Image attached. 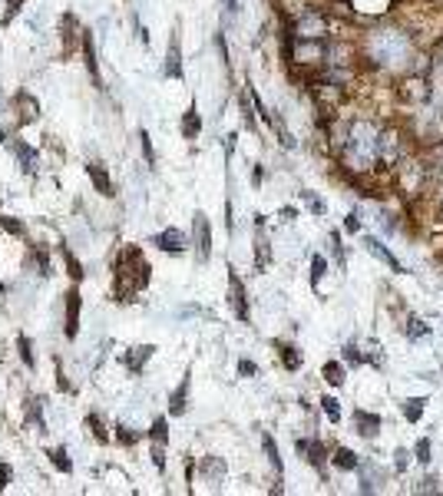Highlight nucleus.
<instances>
[{
  "instance_id": "603ef678",
  "label": "nucleus",
  "mask_w": 443,
  "mask_h": 496,
  "mask_svg": "<svg viewBox=\"0 0 443 496\" xmlns=\"http://www.w3.org/2000/svg\"><path fill=\"white\" fill-rule=\"evenodd\" d=\"M239 374H241V377H258V364L248 361V357H241V361H239Z\"/></svg>"
},
{
  "instance_id": "09e8293b",
  "label": "nucleus",
  "mask_w": 443,
  "mask_h": 496,
  "mask_svg": "<svg viewBox=\"0 0 443 496\" xmlns=\"http://www.w3.org/2000/svg\"><path fill=\"white\" fill-rule=\"evenodd\" d=\"M251 109H255V103H251V96L245 93V96H241V119H245L248 129H255V113H251Z\"/></svg>"
},
{
  "instance_id": "cd10ccee",
  "label": "nucleus",
  "mask_w": 443,
  "mask_h": 496,
  "mask_svg": "<svg viewBox=\"0 0 443 496\" xmlns=\"http://www.w3.org/2000/svg\"><path fill=\"white\" fill-rule=\"evenodd\" d=\"M57 252H60V258H63V265H67V275L73 278V281H83V265H80V258L73 255V252H70L67 242H63V245H60Z\"/></svg>"
},
{
  "instance_id": "4c0bfd02",
  "label": "nucleus",
  "mask_w": 443,
  "mask_h": 496,
  "mask_svg": "<svg viewBox=\"0 0 443 496\" xmlns=\"http://www.w3.org/2000/svg\"><path fill=\"white\" fill-rule=\"evenodd\" d=\"M404 334L407 338H427V334H430V325H427L424 318H407V325H404Z\"/></svg>"
},
{
  "instance_id": "de8ad7c7",
  "label": "nucleus",
  "mask_w": 443,
  "mask_h": 496,
  "mask_svg": "<svg viewBox=\"0 0 443 496\" xmlns=\"http://www.w3.org/2000/svg\"><path fill=\"white\" fill-rule=\"evenodd\" d=\"M414 453H417V463H420V467H427V463H430V440H427V437L417 440Z\"/></svg>"
},
{
  "instance_id": "37998d69",
  "label": "nucleus",
  "mask_w": 443,
  "mask_h": 496,
  "mask_svg": "<svg viewBox=\"0 0 443 496\" xmlns=\"http://www.w3.org/2000/svg\"><path fill=\"white\" fill-rule=\"evenodd\" d=\"M149 440H163V443H169V420L155 417L153 427H149Z\"/></svg>"
},
{
  "instance_id": "aec40b11",
  "label": "nucleus",
  "mask_w": 443,
  "mask_h": 496,
  "mask_svg": "<svg viewBox=\"0 0 443 496\" xmlns=\"http://www.w3.org/2000/svg\"><path fill=\"white\" fill-rule=\"evenodd\" d=\"M13 109H17V123L20 126H27L33 123L40 116V103H37V96H30L27 90H20L17 96H13Z\"/></svg>"
},
{
  "instance_id": "bf43d9fd",
  "label": "nucleus",
  "mask_w": 443,
  "mask_h": 496,
  "mask_svg": "<svg viewBox=\"0 0 443 496\" xmlns=\"http://www.w3.org/2000/svg\"><path fill=\"white\" fill-rule=\"evenodd\" d=\"M235 139H239V136H235V133H229V136H225V156H231V153H235Z\"/></svg>"
},
{
  "instance_id": "052dcab7",
  "label": "nucleus",
  "mask_w": 443,
  "mask_h": 496,
  "mask_svg": "<svg viewBox=\"0 0 443 496\" xmlns=\"http://www.w3.org/2000/svg\"><path fill=\"white\" fill-rule=\"evenodd\" d=\"M251 182H255V185H261V166H255V169H251Z\"/></svg>"
},
{
  "instance_id": "f8f14e48",
  "label": "nucleus",
  "mask_w": 443,
  "mask_h": 496,
  "mask_svg": "<svg viewBox=\"0 0 443 496\" xmlns=\"http://www.w3.org/2000/svg\"><path fill=\"white\" fill-rule=\"evenodd\" d=\"M165 77L169 80H182L185 70H182V40H179V27L173 30L169 37V47H165Z\"/></svg>"
},
{
  "instance_id": "ea45409f",
  "label": "nucleus",
  "mask_w": 443,
  "mask_h": 496,
  "mask_svg": "<svg viewBox=\"0 0 443 496\" xmlns=\"http://www.w3.org/2000/svg\"><path fill=\"white\" fill-rule=\"evenodd\" d=\"M321 411H324V417H328L331 424H337V420H341V404H337V397H331V394H324V397H321Z\"/></svg>"
},
{
  "instance_id": "5fc2aeb1",
  "label": "nucleus",
  "mask_w": 443,
  "mask_h": 496,
  "mask_svg": "<svg viewBox=\"0 0 443 496\" xmlns=\"http://www.w3.org/2000/svg\"><path fill=\"white\" fill-rule=\"evenodd\" d=\"M57 387H60V391H73V384L67 381V374H63V367H60V361H57Z\"/></svg>"
},
{
  "instance_id": "473e14b6",
  "label": "nucleus",
  "mask_w": 443,
  "mask_h": 496,
  "mask_svg": "<svg viewBox=\"0 0 443 496\" xmlns=\"http://www.w3.org/2000/svg\"><path fill=\"white\" fill-rule=\"evenodd\" d=\"M17 351H20V361H23V367L27 371H37V357H33V344H30L27 334H20L17 338Z\"/></svg>"
},
{
  "instance_id": "a19ab883",
  "label": "nucleus",
  "mask_w": 443,
  "mask_h": 496,
  "mask_svg": "<svg viewBox=\"0 0 443 496\" xmlns=\"http://www.w3.org/2000/svg\"><path fill=\"white\" fill-rule=\"evenodd\" d=\"M165 447H169V443H163V440H153V447H149V457H153L159 473H165Z\"/></svg>"
},
{
  "instance_id": "5701e85b",
  "label": "nucleus",
  "mask_w": 443,
  "mask_h": 496,
  "mask_svg": "<svg viewBox=\"0 0 443 496\" xmlns=\"http://www.w3.org/2000/svg\"><path fill=\"white\" fill-rule=\"evenodd\" d=\"M354 427H357V433H361V437L371 440V437H377V430H381V417L357 407V411H354Z\"/></svg>"
},
{
  "instance_id": "a878e982",
  "label": "nucleus",
  "mask_w": 443,
  "mask_h": 496,
  "mask_svg": "<svg viewBox=\"0 0 443 496\" xmlns=\"http://www.w3.org/2000/svg\"><path fill=\"white\" fill-rule=\"evenodd\" d=\"M27 424L37 427V433H47V420H43V397H27Z\"/></svg>"
},
{
  "instance_id": "f257e3e1",
  "label": "nucleus",
  "mask_w": 443,
  "mask_h": 496,
  "mask_svg": "<svg viewBox=\"0 0 443 496\" xmlns=\"http://www.w3.org/2000/svg\"><path fill=\"white\" fill-rule=\"evenodd\" d=\"M377 136H381V126L367 123V119H354V123L344 126L337 149H341V159H344L347 169L367 172L377 163Z\"/></svg>"
},
{
  "instance_id": "412c9836",
  "label": "nucleus",
  "mask_w": 443,
  "mask_h": 496,
  "mask_svg": "<svg viewBox=\"0 0 443 496\" xmlns=\"http://www.w3.org/2000/svg\"><path fill=\"white\" fill-rule=\"evenodd\" d=\"M153 245L163 248V252H169V255H182L185 248H189V239H185L179 229H165V232H159V235L153 239Z\"/></svg>"
},
{
  "instance_id": "9d476101",
  "label": "nucleus",
  "mask_w": 443,
  "mask_h": 496,
  "mask_svg": "<svg viewBox=\"0 0 443 496\" xmlns=\"http://www.w3.org/2000/svg\"><path fill=\"white\" fill-rule=\"evenodd\" d=\"M229 305H231V315L239 321H248L251 311H248V291L241 285V278L235 268H229Z\"/></svg>"
},
{
  "instance_id": "39448f33",
  "label": "nucleus",
  "mask_w": 443,
  "mask_h": 496,
  "mask_svg": "<svg viewBox=\"0 0 443 496\" xmlns=\"http://www.w3.org/2000/svg\"><path fill=\"white\" fill-rule=\"evenodd\" d=\"M404 156H407V133L400 126H381V136H377V163L394 169Z\"/></svg>"
},
{
  "instance_id": "ddd939ff",
  "label": "nucleus",
  "mask_w": 443,
  "mask_h": 496,
  "mask_svg": "<svg viewBox=\"0 0 443 496\" xmlns=\"http://www.w3.org/2000/svg\"><path fill=\"white\" fill-rule=\"evenodd\" d=\"M80 305H83L80 288H70L67 295H63V308H67V325H63V331H67L70 341H73V338L80 334Z\"/></svg>"
},
{
  "instance_id": "3c124183",
  "label": "nucleus",
  "mask_w": 443,
  "mask_h": 496,
  "mask_svg": "<svg viewBox=\"0 0 443 496\" xmlns=\"http://www.w3.org/2000/svg\"><path fill=\"white\" fill-rule=\"evenodd\" d=\"M328 242H331V252H334L337 265L344 268V245H341V235H337V232H331V235H328Z\"/></svg>"
},
{
  "instance_id": "b1692460",
  "label": "nucleus",
  "mask_w": 443,
  "mask_h": 496,
  "mask_svg": "<svg viewBox=\"0 0 443 496\" xmlns=\"http://www.w3.org/2000/svg\"><path fill=\"white\" fill-rule=\"evenodd\" d=\"M275 351H278V357H281V364H285V371H301V351L295 347V344H288V341H275Z\"/></svg>"
},
{
  "instance_id": "13d9d810",
  "label": "nucleus",
  "mask_w": 443,
  "mask_h": 496,
  "mask_svg": "<svg viewBox=\"0 0 443 496\" xmlns=\"http://www.w3.org/2000/svg\"><path fill=\"white\" fill-rule=\"evenodd\" d=\"M136 37H139V43H143V47L149 43V30H146L143 23H139V20H136Z\"/></svg>"
},
{
  "instance_id": "c03bdc74",
  "label": "nucleus",
  "mask_w": 443,
  "mask_h": 496,
  "mask_svg": "<svg viewBox=\"0 0 443 496\" xmlns=\"http://www.w3.org/2000/svg\"><path fill=\"white\" fill-rule=\"evenodd\" d=\"M0 229H4V232H10V235H17V239H23V235H27V229H23V222L10 219V215H0Z\"/></svg>"
},
{
  "instance_id": "423d86ee",
  "label": "nucleus",
  "mask_w": 443,
  "mask_h": 496,
  "mask_svg": "<svg viewBox=\"0 0 443 496\" xmlns=\"http://www.w3.org/2000/svg\"><path fill=\"white\" fill-rule=\"evenodd\" d=\"M397 93H400V99L410 103V106H427L430 99H434V83H430L427 73H410V77L400 80Z\"/></svg>"
},
{
  "instance_id": "c85d7f7f",
  "label": "nucleus",
  "mask_w": 443,
  "mask_h": 496,
  "mask_svg": "<svg viewBox=\"0 0 443 496\" xmlns=\"http://www.w3.org/2000/svg\"><path fill=\"white\" fill-rule=\"evenodd\" d=\"M424 407H427V397H407V401L400 404V411H404V417L410 420V424H417V420L424 417Z\"/></svg>"
},
{
  "instance_id": "f3484780",
  "label": "nucleus",
  "mask_w": 443,
  "mask_h": 496,
  "mask_svg": "<svg viewBox=\"0 0 443 496\" xmlns=\"http://www.w3.org/2000/svg\"><path fill=\"white\" fill-rule=\"evenodd\" d=\"M364 248H367V252H371V255L377 258V262H384V265L390 268L394 275H404V265L397 262V258H394V252H390V248H387L381 239H374V235H364Z\"/></svg>"
},
{
  "instance_id": "bb28decb",
  "label": "nucleus",
  "mask_w": 443,
  "mask_h": 496,
  "mask_svg": "<svg viewBox=\"0 0 443 496\" xmlns=\"http://www.w3.org/2000/svg\"><path fill=\"white\" fill-rule=\"evenodd\" d=\"M331 460H334V467H337V470H347V473L361 470V457H357L354 450H347V447H334Z\"/></svg>"
},
{
  "instance_id": "a211bd4d",
  "label": "nucleus",
  "mask_w": 443,
  "mask_h": 496,
  "mask_svg": "<svg viewBox=\"0 0 443 496\" xmlns=\"http://www.w3.org/2000/svg\"><path fill=\"white\" fill-rule=\"evenodd\" d=\"M87 176H89V182H93V189H97L103 199H113V195H116V192H113V182H109L106 166L99 163V159H89V163H87Z\"/></svg>"
},
{
  "instance_id": "8fccbe9b",
  "label": "nucleus",
  "mask_w": 443,
  "mask_h": 496,
  "mask_svg": "<svg viewBox=\"0 0 443 496\" xmlns=\"http://www.w3.org/2000/svg\"><path fill=\"white\" fill-rule=\"evenodd\" d=\"M301 202H305V205H308L315 215H324V202H321L315 192H301Z\"/></svg>"
},
{
  "instance_id": "f704fd0d",
  "label": "nucleus",
  "mask_w": 443,
  "mask_h": 496,
  "mask_svg": "<svg viewBox=\"0 0 443 496\" xmlns=\"http://www.w3.org/2000/svg\"><path fill=\"white\" fill-rule=\"evenodd\" d=\"M116 443H123V447H136V443H139V440H143V433H139V430H133V427H123V424H116Z\"/></svg>"
},
{
  "instance_id": "c9c22d12",
  "label": "nucleus",
  "mask_w": 443,
  "mask_h": 496,
  "mask_svg": "<svg viewBox=\"0 0 443 496\" xmlns=\"http://www.w3.org/2000/svg\"><path fill=\"white\" fill-rule=\"evenodd\" d=\"M261 447H265V453H268V463L275 467V473H285V467H281V457H278V447H275V440H271V433H261Z\"/></svg>"
},
{
  "instance_id": "a18cd8bd",
  "label": "nucleus",
  "mask_w": 443,
  "mask_h": 496,
  "mask_svg": "<svg viewBox=\"0 0 443 496\" xmlns=\"http://www.w3.org/2000/svg\"><path fill=\"white\" fill-rule=\"evenodd\" d=\"M23 4H27V0H7V10H4V17H0V27H10V20L17 17Z\"/></svg>"
},
{
  "instance_id": "e2e57ef3",
  "label": "nucleus",
  "mask_w": 443,
  "mask_h": 496,
  "mask_svg": "<svg viewBox=\"0 0 443 496\" xmlns=\"http://www.w3.org/2000/svg\"><path fill=\"white\" fill-rule=\"evenodd\" d=\"M440 215H443V195H440Z\"/></svg>"
},
{
  "instance_id": "4d7b16f0",
  "label": "nucleus",
  "mask_w": 443,
  "mask_h": 496,
  "mask_svg": "<svg viewBox=\"0 0 443 496\" xmlns=\"http://www.w3.org/2000/svg\"><path fill=\"white\" fill-rule=\"evenodd\" d=\"M344 229H347V232H361V222H357V212H351V215H347Z\"/></svg>"
},
{
  "instance_id": "dca6fc26",
  "label": "nucleus",
  "mask_w": 443,
  "mask_h": 496,
  "mask_svg": "<svg viewBox=\"0 0 443 496\" xmlns=\"http://www.w3.org/2000/svg\"><path fill=\"white\" fill-rule=\"evenodd\" d=\"M60 37H63V57H70L77 50V40H83V27L73 14H63L60 17Z\"/></svg>"
},
{
  "instance_id": "20e7f679",
  "label": "nucleus",
  "mask_w": 443,
  "mask_h": 496,
  "mask_svg": "<svg viewBox=\"0 0 443 496\" xmlns=\"http://www.w3.org/2000/svg\"><path fill=\"white\" fill-rule=\"evenodd\" d=\"M394 179H397V192L417 195V192H424L427 179H430V166H427L424 159H414V156L407 153L404 159L394 166Z\"/></svg>"
},
{
  "instance_id": "7ed1b4c3",
  "label": "nucleus",
  "mask_w": 443,
  "mask_h": 496,
  "mask_svg": "<svg viewBox=\"0 0 443 496\" xmlns=\"http://www.w3.org/2000/svg\"><path fill=\"white\" fill-rule=\"evenodd\" d=\"M364 53L371 63L387 67V63H404L414 57V43L400 30H371V37L364 40Z\"/></svg>"
},
{
  "instance_id": "6e6d98bb",
  "label": "nucleus",
  "mask_w": 443,
  "mask_h": 496,
  "mask_svg": "<svg viewBox=\"0 0 443 496\" xmlns=\"http://www.w3.org/2000/svg\"><path fill=\"white\" fill-rule=\"evenodd\" d=\"M394 467H397V470H407V450H404V447L394 450Z\"/></svg>"
},
{
  "instance_id": "f03ea898",
  "label": "nucleus",
  "mask_w": 443,
  "mask_h": 496,
  "mask_svg": "<svg viewBox=\"0 0 443 496\" xmlns=\"http://www.w3.org/2000/svg\"><path fill=\"white\" fill-rule=\"evenodd\" d=\"M113 275H116V281H113V301L126 305V301H133L136 291H143V288L149 285L153 268H149V262H146L143 248L129 245L123 255L113 262Z\"/></svg>"
},
{
  "instance_id": "1a4fd4ad",
  "label": "nucleus",
  "mask_w": 443,
  "mask_h": 496,
  "mask_svg": "<svg viewBox=\"0 0 443 496\" xmlns=\"http://www.w3.org/2000/svg\"><path fill=\"white\" fill-rule=\"evenodd\" d=\"M192 245H195V258L199 262L212 258V225H209L205 212H195V219H192Z\"/></svg>"
},
{
  "instance_id": "864d4df0",
  "label": "nucleus",
  "mask_w": 443,
  "mask_h": 496,
  "mask_svg": "<svg viewBox=\"0 0 443 496\" xmlns=\"http://www.w3.org/2000/svg\"><path fill=\"white\" fill-rule=\"evenodd\" d=\"M10 477H13V470H10V463H0V493H4V490H7Z\"/></svg>"
},
{
  "instance_id": "6ab92c4d",
  "label": "nucleus",
  "mask_w": 443,
  "mask_h": 496,
  "mask_svg": "<svg viewBox=\"0 0 443 496\" xmlns=\"http://www.w3.org/2000/svg\"><path fill=\"white\" fill-rule=\"evenodd\" d=\"M189 387H192V374L185 371L179 387L169 394V417H182V414L189 411Z\"/></svg>"
},
{
  "instance_id": "680f3d73",
  "label": "nucleus",
  "mask_w": 443,
  "mask_h": 496,
  "mask_svg": "<svg viewBox=\"0 0 443 496\" xmlns=\"http://www.w3.org/2000/svg\"><path fill=\"white\" fill-rule=\"evenodd\" d=\"M222 4H225L229 10H239V0H222Z\"/></svg>"
},
{
  "instance_id": "58836bf2",
  "label": "nucleus",
  "mask_w": 443,
  "mask_h": 496,
  "mask_svg": "<svg viewBox=\"0 0 443 496\" xmlns=\"http://www.w3.org/2000/svg\"><path fill=\"white\" fill-rule=\"evenodd\" d=\"M30 258H33V265H37V271L43 278H50L53 271H50V255H47V248H37L33 245V252H30Z\"/></svg>"
},
{
  "instance_id": "2eb2a0df",
  "label": "nucleus",
  "mask_w": 443,
  "mask_h": 496,
  "mask_svg": "<svg viewBox=\"0 0 443 496\" xmlns=\"http://www.w3.org/2000/svg\"><path fill=\"white\" fill-rule=\"evenodd\" d=\"M255 271H265L271 265V245H268V235H265V215H255Z\"/></svg>"
},
{
  "instance_id": "4468645a",
  "label": "nucleus",
  "mask_w": 443,
  "mask_h": 496,
  "mask_svg": "<svg viewBox=\"0 0 443 496\" xmlns=\"http://www.w3.org/2000/svg\"><path fill=\"white\" fill-rule=\"evenodd\" d=\"M295 450L301 453V460H308L311 467L324 473V460H328V450H324V443H321V440H315V437L298 440V443H295Z\"/></svg>"
},
{
  "instance_id": "49530a36",
  "label": "nucleus",
  "mask_w": 443,
  "mask_h": 496,
  "mask_svg": "<svg viewBox=\"0 0 443 496\" xmlns=\"http://www.w3.org/2000/svg\"><path fill=\"white\" fill-rule=\"evenodd\" d=\"M139 146H143V156H146V166L149 169H155V153H153V143H149V133H139Z\"/></svg>"
},
{
  "instance_id": "9b49d317",
  "label": "nucleus",
  "mask_w": 443,
  "mask_h": 496,
  "mask_svg": "<svg viewBox=\"0 0 443 496\" xmlns=\"http://www.w3.org/2000/svg\"><path fill=\"white\" fill-rule=\"evenodd\" d=\"M80 50H83V63H87L89 83L97 86V90H103V77H99V60H97V40H93V30H83Z\"/></svg>"
},
{
  "instance_id": "79ce46f5",
  "label": "nucleus",
  "mask_w": 443,
  "mask_h": 496,
  "mask_svg": "<svg viewBox=\"0 0 443 496\" xmlns=\"http://www.w3.org/2000/svg\"><path fill=\"white\" fill-rule=\"evenodd\" d=\"M324 271H328V262H324V255H315V258H311V288L321 285Z\"/></svg>"
},
{
  "instance_id": "393cba45",
  "label": "nucleus",
  "mask_w": 443,
  "mask_h": 496,
  "mask_svg": "<svg viewBox=\"0 0 443 496\" xmlns=\"http://www.w3.org/2000/svg\"><path fill=\"white\" fill-rule=\"evenodd\" d=\"M179 129H182V139H199V133H202V116H199L195 103L182 113V123H179Z\"/></svg>"
},
{
  "instance_id": "6e6552de",
  "label": "nucleus",
  "mask_w": 443,
  "mask_h": 496,
  "mask_svg": "<svg viewBox=\"0 0 443 496\" xmlns=\"http://www.w3.org/2000/svg\"><path fill=\"white\" fill-rule=\"evenodd\" d=\"M0 139H4V146H7L10 153L17 156V163H20V169L27 172V176H33L37 172V166H40V156H37V149L30 143H23L20 136H10L7 129H0Z\"/></svg>"
},
{
  "instance_id": "2f4dec72",
  "label": "nucleus",
  "mask_w": 443,
  "mask_h": 496,
  "mask_svg": "<svg viewBox=\"0 0 443 496\" xmlns=\"http://www.w3.org/2000/svg\"><path fill=\"white\" fill-rule=\"evenodd\" d=\"M321 377L331 384V387H341V384L347 381L344 377V364H337V361H328L324 367H321Z\"/></svg>"
},
{
  "instance_id": "0eeeda50",
  "label": "nucleus",
  "mask_w": 443,
  "mask_h": 496,
  "mask_svg": "<svg viewBox=\"0 0 443 496\" xmlns=\"http://www.w3.org/2000/svg\"><path fill=\"white\" fill-rule=\"evenodd\" d=\"M291 30H295V37H305V40H328V14H321V10H305L295 23H291Z\"/></svg>"
},
{
  "instance_id": "e433bc0d",
  "label": "nucleus",
  "mask_w": 443,
  "mask_h": 496,
  "mask_svg": "<svg viewBox=\"0 0 443 496\" xmlns=\"http://www.w3.org/2000/svg\"><path fill=\"white\" fill-rule=\"evenodd\" d=\"M271 129H275V133H278V143L281 146H285V149H295V136H291L288 133V126H285V123H281V116H275V113H271Z\"/></svg>"
},
{
  "instance_id": "4be33fe9",
  "label": "nucleus",
  "mask_w": 443,
  "mask_h": 496,
  "mask_svg": "<svg viewBox=\"0 0 443 496\" xmlns=\"http://www.w3.org/2000/svg\"><path fill=\"white\" fill-rule=\"evenodd\" d=\"M155 354L153 344H139V347H133V351L123 357V364L129 367V374H143V367L149 364V357Z\"/></svg>"
},
{
  "instance_id": "72a5a7b5",
  "label": "nucleus",
  "mask_w": 443,
  "mask_h": 496,
  "mask_svg": "<svg viewBox=\"0 0 443 496\" xmlns=\"http://www.w3.org/2000/svg\"><path fill=\"white\" fill-rule=\"evenodd\" d=\"M87 430L93 433V440H97V443H109L106 424H103V417H99V414H89V417H87Z\"/></svg>"
},
{
  "instance_id": "7c9ffc66",
  "label": "nucleus",
  "mask_w": 443,
  "mask_h": 496,
  "mask_svg": "<svg viewBox=\"0 0 443 496\" xmlns=\"http://www.w3.org/2000/svg\"><path fill=\"white\" fill-rule=\"evenodd\" d=\"M47 457H50V463L60 470V473H73V460H70V453H67V447H53V450H47Z\"/></svg>"
},
{
  "instance_id": "c756f323",
  "label": "nucleus",
  "mask_w": 443,
  "mask_h": 496,
  "mask_svg": "<svg viewBox=\"0 0 443 496\" xmlns=\"http://www.w3.org/2000/svg\"><path fill=\"white\" fill-rule=\"evenodd\" d=\"M202 473L209 480H215V483H219V480H225V473H229V470H225V460H222V457H205L202 460Z\"/></svg>"
}]
</instances>
